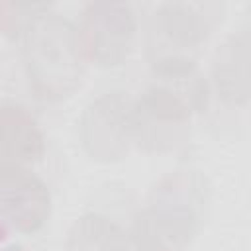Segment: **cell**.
Instances as JSON below:
<instances>
[{"label":"cell","instance_id":"cell-1","mask_svg":"<svg viewBox=\"0 0 251 251\" xmlns=\"http://www.w3.org/2000/svg\"><path fill=\"white\" fill-rule=\"evenodd\" d=\"M208 102L210 84L196 61L151 65L149 82L131 108L135 147L163 153L184 143L190 133V120L204 112Z\"/></svg>","mask_w":251,"mask_h":251},{"label":"cell","instance_id":"cell-2","mask_svg":"<svg viewBox=\"0 0 251 251\" xmlns=\"http://www.w3.org/2000/svg\"><path fill=\"white\" fill-rule=\"evenodd\" d=\"M20 55L27 84L37 98L61 102L78 90L86 69L78 27L51 4H29L20 33Z\"/></svg>","mask_w":251,"mask_h":251},{"label":"cell","instance_id":"cell-3","mask_svg":"<svg viewBox=\"0 0 251 251\" xmlns=\"http://www.w3.org/2000/svg\"><path fill=\"white\" fill-rule=\"evenodd\" d=\"M208 206L206 178L194 169L161 176L145 206L133 216L129 237L135 251H188Z\"/></svg>","mask_w":251,"mask_h":251},{"label":"cell","instance_id":"cell-4","mask_svg":"<svg viewBox=\"0 0 251 251\" xmlns=\"http://www.w3.org/2000/svg\"><path fill=\"white\" fill-rule=\"evenodd\" d=\"M222 20L216 2H163L145 22L143 47L149 65L196 61Z\"/></svg>","mask_w":251,"mask_h":251},{"label":"cell","instance_id":"cell-5","mask_svg":"<svg viewBox=\"0 0 251 251\" xmlns=\"http://www.w3.org/2000/svg\"><path fill=\"white\" fill-rule=\"evenodd\" d=\"M76 27L84 59L96 67H120L135 47L137 18L127 2H90Z\"/></svg>","mask_w":251,"mask_h":251},{"label":"cell","instance_id":"cell-6","mask_svg":"<svg viewBox=\"0 0 251 251\" xmlns=\"http://www.w3.org/2000/svg\"><path fill=\"white\" fill-rule=\"evenodd\" d=\"M133 100L122 92H106L86 104L78 118V139L84 153L100 163L124 159L133 141Z\"/></svg>","mask_w":251,"mask_h":251},{"label":"cell","instance_id":"cell-7","mask_svg":"<svg viewBox=\"0 0 251 251\" xmlns=\"http://www.w3.org/2000/svg\"><path fill=\"white\" fill-rule=\"evenodd\" d=\"M51 216V190L29 167L0 165V218L4 231H39Z\"/></svg>","mask_w":251,"mask_h":251},{"label":"cell","instance_id":"cell-8","mask_svg":"<svg viewBox=\"0 0 251 251\" xmlns=\"http://www.w3.org/2000/svg\"><path fill=\"white\" fill-rule=\"evenodd\" d=\"M45 155V135L35 116L18 102L0 106V165L29 167Z\"/></svg>","mask_w":251,"mask_h":251},{"label":"cell","instance_id":"cell-9","mask_svg":"<svg viewBox=\"0 0 251 251\" xmlns=\"http://www.w3.org/2000/svg\"><path fill=\"white\" fill-rule=\"evenodd\" d=\"M212 76L218 94L229 104H243L251 94V39L231 35L218 49Z\"/></svg>","mask_w":251,"mask_h":251},{"label":"cell","instance_id":"cell-10","mask_svg":"<svg viewBox=\"0 0 251 251\" xmlns=\"http://www.w3.org/2000/svg\"><path fill=\"white\" fill-rule=\"evenodd\" d=\"M65 251H135L129 231L104 214L88 212L73 222Z\"/></svg>","mask_w":251,"mask_h":251},{"label":"cell","instance_id":"cell-11","mask_svg":"<svg viewBox=\"0 0 251 251\" xmlns=\"http://www.w3.org/2000/svg\"><path fill=\"white\" fill-rule=\"evenodd\" d=\"M2 251H25V249L20 243H10V245H4Z\"/></svg>","mask_w":251,"mask_h":251}]
</instances>
